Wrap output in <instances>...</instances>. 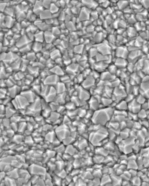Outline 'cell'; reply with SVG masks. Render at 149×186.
<instances>
[{"instance_id": "6da1fadb", "label": "cell", "mask_w": 149, "mask_h": 186, "mask_svg": "<svg viewBox=\"0 0 149 186\" xmlns=\"http://www.w3.org/2000/svg\"><path fill=\"white\" fill-rule=\"evenodd\" d=\"M12 103L14 106V108L19 109H25L30 105L27 99L20 94L13 99L11 101Z\"/></svg>"}, {"instance_id": "7a4b0ae2", "label": "cell", "mask_w": 149, "mask_h": 186, "mask_svg": "<svg viewBox=\"0 0 149 186\" xmlns=\"http://www.w3.org/2000/svg\"><path fill=\"white\" fill-rule=\"evenodd\" d=\"M18 54L12 52L10 51H8V52L1 53V62L10 65L13 62L21 57Z\"/></svg>"}, {"instance_id": "3957f363", "label": "cell", "mask_w": 149, "mask_h": 186, "mask_svg": "<svg viewBox=\"0 0 149 186\" xmlns=\"http://www.w3.org/2000/svg\"><path fill=\"white\" fill-rule=\"evenodd\" d=\"M60 81V77L56 75L52 74L49 75L43 80V83L45 85L49 86H55Z\"/></svg>"}, {"instance_id": "277c9868", "label": "cell", "mask_w": 149, "mask_h": 186, "mask_svg": "<svg viewBox=\"0 0 149 186\" xmlns=\"http://www.w3.org/2000/svg\"><path fill=\"white\" fill-rule=\"evenodd\" d=\"M33 23L36 26L39 30L45 32L47 30H51L52 27V26L49 25L47 24L45 21L41 20L39 17Z\"/></svg>"}, {"instance_id": "5b68a950", "label": "cell", "mask_w": 149, "mask_h": 186, "mask_svg": "<svg viewBox=\"0 0 149 186\" xmlns=\"http://www.w3.org/2000/svg\"><path fill=\"white\" fill-rule=\"evenodd\" d=\"M21 94L27 99L30 103L34 102L37 98V95L31 89L22 92Z\"/></svg>"}, {"instance_id": "8992f818", "label": "cell", "mask_w": 149, "mask_h": 186, "mask_svg": "<svg viewBox=\"0 0 149 186\" xmlns=\"http://www.w3.org/2000/svg\"><path fill=\"white\" fill-rule=\"evenodd\" d=\"M32 42L27 36V35H23L18 40L16 41V46L18 48H22V47L26 45L27 44H29V43H32Z\"/></svg>"}, {"instance_id": "52a82bcc", "label": "cell", "mask_w": 149, "mask_h": 186, "mask_svg": "<svg viewBox=\"0 0 149 186\" xmlns=\"http://www.w3.org/2000/svg\"><path fill=\"white\" fill-rule=\"evenodd\" d=\"M22 92V88L17 85H15L11 87L8 88V92L9 96L14 99L17 96L21 94Z\"/></svg>"}, {"instance_id": "ba28073f", "label": "cell", "mask_w": 149, "mask_h": 186, "mask_svg": "<svg viewBox=\"0 0 149 186\" xmlns=\"http://www.w3.org/2000/svg\"><path fill=\"white\" fill-rule=\"evenodd\" d=\"M89 10L90 9L84 7L81 8L79 16L80 21H88L90 19L91 12H89Z\"/></svg>"}, {"instance_id": "9c48e42d", "label": "cell", "mask_w": 149, "mask_h": 186, "mask_svg": "<svg viewBox=\"0 0 149 186\" xmlns=\"http://www.w3.org/2000/svg\"><path fill=\"white\" fill-rule=\"evenodd\" d=\"M26 71H27V74L31 75L35 78H36L37 77H39L41 70L38 67L29 64L27 67L25 72Z\"/></svg>"}, {"instance_id": "30bf717a", "label": "cell", "mask_w": 149, "mask_h": 186, "mask_svg": "<svg viewBox=\"0 0 149 186\" xmlns=\"http://www.w3.org/2000/svg\"><path fill=\"white\" fill-rule=\"evenodd\" d=\"M44 42L46 43H53L55 40L57 38L53 34L51 30H47L44 32Z\"/></svg>"}, {"instance_id": "8fae6325", "label": "cell", "mask_w": 149, "mask_h": 186, "mask_svg": "<svg viewBox=\"0 0 149 186\" xmlns=\"http://www.w3.org/2000/svg\"><path fill=\"white\" fill-rule=\"evenodd\" d=\"M108 44H106L104 42H102L101 43L97 44V45L96 47L98 53H100L102 55L104 56H107L109 54V52L108 45L107 46Z\"/></svg>"}, {"instance_id": "7c38bea8", "label": "cell", "mask_w": 149, "mask_h": 186, "mask_svg": "<svg viewBox=\"0 0 149 186\" xmlns=\"http://www.w3.org/2000/svg\"><path fill=\"white\" fill-rule=\"evenodd\" d=\"M42 5V1H36L34 6L32 8L33 12L34 14H36L38 17L39 16L40 14H41L42 11L44 10Z\"/></svg>"}, {"instance_id": "4fadbf2b", "label": "cell", "mask_w": 149, "mask_h": 186, "mask_svg": "<svg viewBox=\"0 0 149 186\" xmlns=\"http://www.w3.org/2000/svg\"><path fill=\"white\" fill-rule=\"evenodd\" d=\"M81 3L84 5V7L88 9H92L94 10L97 9L98 7L99 3L97 1H81Z\"/></svg>"}, {"instance_id": "5bb4252c", "label": "cell", "mask_w": 149, "mask_h": 186, "mask_svg": "<svg viewBox=\"0 0 149 186\" xmlns=\"http://www.w3.org/2000/svg\"><path fill=\"white\" fill-rule=\"evenodd\" d=\"M16 22L17 21L15 18L12 16H6V19L4 23L8 29H11L14 27Z\"/></svg>"}, {"instance_id": "9a60e30c", "label": "cell", "mask_w": 149, "mask_h": 186, "mask_svg": "<svg viewBox=\"0 0 149 186\" xmlns=\"http://www.w3.org/2000/svg\"><path fill=\"white\" fill-rule=\"evenodd\" d=\"M50 71L52 74L56 75L57 76H59L60 77H62L65 75V72L63 69V67L56 65L53 68L50 69Z\"/></svg>"}, {"instance_id": "2e32d148", "label": "cell", "mask_w": 149, "mask_h": 186, "mask_svg": "<svg viewBox=\"0 0 149 186\" xmlns=\"http://www.w3.org/2000/svg\"><path fill=\"white\" fill-rule=\"evenodd\" d=\"M107 63H105L104 61L101 62H97L95 63L94 65V69L95 71L100 72L102 71V72L104 71L107 68Z\"/></svg>"}, {"instance_id": "e0dca14e", "label": "cell", "mask_w": 149, "mask_h": 186, "mask_svg": "<svg viewBox=\"0 0 149 186\" xmlns=\"http://www.w3.org/2000/svg\"><path fill=\"white\" fill-rule=\"evenodd\" d=\"M52 14H51L50 11L49 9H44L40 14L38 17L40 19L43 21L48 20L49 19L52 18Z\"/></svg>"}, {"instance_id": "ac0fdd59", "label": "cell", "mask_w": 149, "mask_h": 186, "mask_svg": "<svg viewBox=\"0 0 149 186\" xmlns=\"http://www.w3.org/2000/svg\"><path fill=\"white\" fill-rule=\"evenodd\" d=\"M44 48L43 43L39 42H34L32 43V51L36 53L42 52Z\"/></svg>"}, {"instance_id": "d6986e66", "label": "cell", "mask_w": 149, "mask_h": 186, "mask_svg": "<svg viewBox=\"0 0 149 186\" xmlns=\"http://www.w3.org/2000/svg\"><path fill=\"white\" fill-rule=\"evenodd\" d=\"M22 60L21 57L13 62L10 65L14 72H17L21 71V64Z\"/></svg>"}, {"instance_id": "ffe728a7", "label": "cell", "mask_w": 149, "mask_h": 186, "mask_svg": "<svg viewBox=\"0 0 149 186\" xmlns=\"http://www.w3.org/2000/svg\"><path fill=\"white\" fill-rule=\"evenodd\" d=\"M61 57H62V53L56 47L50 52V58L53 60L55 61L56 59Z\"/></svg>"}, {"instance_id": "44dd1931", "label": "cell", "mask_w": 149, "mask_h": 186, "mask_svg": "<svg viewBox=\"0 0 149 186\" xmlns=\"http://www.w3.org/2000/svg\"><path fill=\"white\" fill-rule=\"evenodd\" d=\"M34 42H39L43 43L44 42V32L38 30L34 35Z\"/></svg>"}, {"instance_id": "7402d4cb", "label": "cell", "mask_w": 149, "mask_h": 186, "mask_svg": "<svg viewBox=\"0 0 149 186\" xmlns=\"http://www.w3.org/2000/svg\"><path fill=\"white\" fill-rule=\"evenodd\" d=\"M38 18V17L36 14H34L32 9H30L28 11L27 13L26 19L29 21V22L32 23H34Z\"/></svg>"}, {"instance_id": "603a6c76", "label": "cell", "mask_w": 149, "mask_h": 186, "mask_svg": "<svg viewBox=\"0 0 149 186\" xmlns=\"http://www.w3.org/2000/svg\"><path fill=\"white\" fill-rule=\"evenodd\" d=\"M15 6H8V7H7V8L5 9L3 13H4L6 16H12V17H15Z\"/></svg>"}, {"instance_id": "cb8c5ba5", "label": "cell", "mask_w": 149, "mask_h": 186, "mask_svg": "<svg viewBox=\"0 0 149 186\" xmlns=\"http://www.w3.org/2000/svg\"><path fill=\"white\" fill-rule=\"evenodd\" d=\"M83 86L84 88L86 87H91V85H93L95 83V79L94 77L92 76H88L87 77V78L83 82Z\"/></svg>"}, {"instance_id": "d4e9b609", "label": "cell", "mask_w": 149, "mask_h": 186, "mask_svg": "<svg viewBox=\"0 0 149 186\" xmlns=\"http://www.w3.org/2000/svg\"><path fill=\"white\" fill-rule=\"evenodd\" d=\"M56 88L57 94L64 93L65 91V85L63 82L60 81L54 86Z\"/></svg>"}, {"instance_id": "484cf974", "label": "cell", "mask_w": 149, "mask_h": 186, "mask_svg": "<svg viewBox=\"0 0 149 186\" xmlns=\"http://www.w3.org/2000/svg\"><path fill=\"white\" fill-rule=\"evenodd\" d=\"M141 54H142V51L139 50H133L129 52L128 58H130L132 59V60H134V59H136L137 57L141 56Z\"/></svg>"}, {"instance_id": "4316f807", "label": "cell", "mask_w": 149, "mask_h": 186, "mask_svg": "<svg viewBox=\"0 0 149 186\" xmlns=\"http://www.w3.org/2000/svg\"><path fill=\"white\" fill-rule=\"evenodd\" d=\"M32 43H29V44H27L24 46L22 47V48H20V52L22 54H28V53L30 52L31 51H32Z\"/></svg>"}, {"instance_id": "83f0119b", "label": "cell", "mask_w": 149, "mask_h": 186, "mask_svg": "<svg viewBox=\"0 0 149 186\" xmlns=\"http://www.w3.org/2000/svg\"><path fill=\"white\" fill-rule=\"evenodd\" d=\"M27 59L30 61V62H35L37 61L36 57V53L33 51L27 54Z\"/></svg>"}, {"instance_id": "f1b7e54d", "label": "cell", "mask_w": 149, "mask_h": 186, "mask_svg": "<svg viewBox=\"0 0 149 186\" xmlns=\"http://www.w3.org/2000/svg\"><path fill=\"white\" fill-rule=\"evenodd\" d=\"M38 28L34 24V23H31L29 26L26 29V32L32 33L33 34H35L36 32L38 30Z\"/></svg>"}, {"instance_id": "f546056e", "label": "cell", "mask_w": 149, "mask_h": 186, "mask_svg": "<svg viewBox=\"0 0 149 186\" xmlns=\"http://www.w3.org/2000/svg\"><path fill=\"white\" fill-rule=\"evenodd\" d=\"M49 10L50 11L51 14L54 15V14L58 13V12L60 10V8L59 7H57L54 3H53L52 2V3H51Z\"/></svg>"}, {"instance_id": "4dcf8cb0", "label": "cell", "mask_w": 149, "mask_h": 186, "mask_svg": "<svg viewBox=\"0 0 149 186\" xmlns=\"http://www.w3.org/2000/svg\"><path fill=\"white\" fill-rule=\"evenodd\" d=\"M51 31L52 32L53 34L55 35L56 37L58 38V36H59L62 34L61 30L59 27H56V26H52L51 28Z\"/></svg>"}, {"instance_id": "1f68e13d", "label": "cell", "mask_w": 149, "mask_h": 186, "mask_svg": "<svg viewBox=\"0 0 149 186\" xmlns=\"http://www.w3.org/2000/svg\"><path fill=\"white\" fill-rule=\"evenodd\" d=\"M42 86L40 85H35L32 86L31 90L35 92L36 95H40L41 94Z\"/></svg>"}, {"instance_id": "d6a6232c", "label": "cell", "mask_w": 149, "mask_h": 186, "mask_svg": "<svg viewBox=\"0 0 149 186\" xmlns=\"http://www.w3.org/2000/svg\"><path fill=\"white\" fill-rule=\"evenodd\" d=\"M142 71L144 73H149V60L144 61V64Z\"/></svg>"}, {"instance_id": "836d02e7", "label": "cell", "mask_w": 149, "mask_h": 186, "mask_svg": "<svg viewBox=\"0 0 149 186\" xmlns=\"http://www.w3.org/2000/svg\"><path fill=\"white\" fill-rule=\"evenodd\" d=\"M81 45L82 44H81V45L76 46L74 48V51L77 54H79L81 53V52L83 53V50H84V49H83L84 46Z\"/></svg>"}, {"instance_id": "e575fe53", "label": "cell", "mask_w": 149, "mask_h": 186, "mask_svg": "<svg viewBox=\"0 0 149 186\" xmlns=\"http://www.w3.org/2000/svg\"><path fill=\"white\" fill-rule=\"evenodd\" d=\"M51 3H52V1H42V5L43 8L45 9H49Z\"/></svg>"}, {"instance_id": "d590c367", "label": "cell", "mask_w": 149, "mask_h": 186, "mask_svg": "<svg viewBox=\"0 0 149 186\" xmlns=\"http://www.w3.org/2000/svg\"><path fill=\"white\" fill-rule=\"evenodd\" d=\"M31 22H29V21H28L27 19L23 20L22 22H21V26L22 27V29H26L29 25L31 24Z\"/></svg>"}, {"instance_id": "8d00e7d4", "label": "cell", "mask_w": 149, "mask_h": 186, "mask_svg": "<svg viewBox=\"0 0 149 186\" xmlns=\"http://www.w3.org/2000/svg\"><path fill=\"white\" fill-rule=\"evenodd\" d=\"M19 50H20L19 48H18L16 46V45H15L13 46L9 47L8 51H10V52L15 53H18L20 52Z\"/></svg>"}, {"instance_id": "74e56055", "label": "cell", "mask_w": 149, "mask_h": 186, "mask_svg": "<svg viewBox=\"0 0 149 186\" xmlns=\"http://www.w3.org/2000/svg\"><path fill=\"white\" fill-rule=\"evenodd\" d=\"M141 2V5L144 7V8H149V1H142Z\"/></svg>"}, {"instance_id": "f35d334b", "label": "cell", "mask_w": 149, "mask_h": 186, "mask_svg": "<svg viewBox=\"0 0 149 186\" xmlns=\"http://www.w3.org/2000/svg\"></svg>"}]
</instances>
